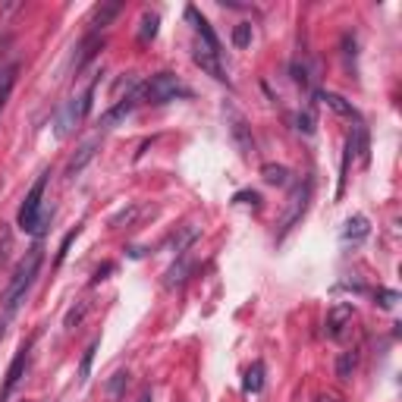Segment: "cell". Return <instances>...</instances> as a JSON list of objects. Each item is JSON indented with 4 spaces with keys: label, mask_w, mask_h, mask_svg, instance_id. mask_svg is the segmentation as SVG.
<instances>
[{
    "label": "cell",
    "mask_w": 402,
    "mask_h": 402,
    "mask_svg": "<svg viewBox=\"0 0 402 402\" xmlns=\"http://www.w3.org/2000/svg\"><path fill=\"white\" fill-rule=\"evenodd\" d=\"M41 261H45V248L35 246L25 252V258L19 261V268H16V274L10 276V286L3 289V298H0V305H3V314L7 318H13L16 308L25 302V292H29V286L35 283L38 270H41Z\"/></svg>",
    "instance_id": "6da1fadb"
},
{
    "label": "cell",
    "mask_w": 402,
    "mask_h": 402,
    "mask_svg": "<svg viewBox=\"0 0 402 402\" xmlns=\"http://www.w3.org/2000/svg\"><path fill=\"white\" fill-rule=\"evenodd\" d=\"M47 176H51V173H41V176L35 179V186L29 189V195H25V201H23V208H19V230L32 233V236H41V233L47 230V224H51V211L41 208Z\"/></svg>",
    "instance_id": "7a4b0ae2"
},
{
    "label": "cell",
    "mask_w": 402,
    "mask_h": 402,
    "mask_svg": "<svg viewBox=\"0 0 402 402\" xmlns=\"http://www.w3.org/2000/svg\"><path fill=\"white\" fill-rule=\"evenodd\" d=\"M135 95H139V101H145V104H170V101H176V97H192V88L182 85L179 75L157 73V75H151L148 82L139 85Z\"/></svg>",
    "instance_id": "3957f363"
},
{
    "label": "cell",
    "mask_w": 402,
    "mask_h": 402,
    "mask_svg": "<svg viewBox=\"0 0 402 402\" xmlns=\"http://www.w3.org/2000/svg\"><path fill=\"white\" fill-rule=\"evenodd\" d=\"M91 101H95V82L85 88L82 97H69L67 104L57 110V117H54V135H57V139H67V135L91 113Z\"/></svg>",
    "instance_id": "277c9868"
},
{
    "label": "cell",
    "mask_w": 402,
    "mask_h": 402,
    "mask_svg": "<svg viewBox=\"0 0 402 402\" xmlns=\"http://www.w3.org/2000/svg\"><path fill=\"white\" fill-rule=\"evenodd\" d=\"M308 198H311V182H296V186L289 189V198H286V208H283V217H280V236L283 233H289L292 226L302 220V214H305L308 208Z\"/></svg>",
    "instance_id": "5b68a950"
},
{
    "label": "cell",
    "mask_w": 402,
    "mask_h": 402,
    "mask_svg": "<svg viewBox=\"0 0 402 402\" xmlns=\"http://www.w3.org/2000/svg\"><path fill=\"white\" fill-rule=\"evenodd\" d=\"M224 117H226V126H230V139L233 145L239 148L242 157H252L255 151V139H252V126H248V119L236 110L233 104H224Z\"/></svg>",
    "instance_id": "8992f818"
},
{
    "label": "cell",
    "mask_w": 402,
    "mask_h": 402,
    "mask_svg": "<svg viewBox=\"0 0 402 402\" xmlns=\"http://www.w3.org/2000/svg\"><path fill=\"white\" fill-rule=\"evenodd\" d=\"M192 60H195V63H198V67L204 69L208 75H214L217 82H226L224 63H220V51H214V47H208L204 41H201V45L192 51Z\"/></svg>",
    "instance_id": "52a82bcc"
},
{
    "label": "cell",
    "mask_w": 402,
    "mask_h": 402,
    "mask_svg": "<svg viewBox=\"0 0 402 402\" xmlns=\"http://www.w3.org/2000/svg\"><path fill=\"white\" fill-rule=\"evenodd\" d=\"M352 318H355V308H352V302H336V305L327 311V320H324V333H327L330 340H336V336L343 333V327L349 324Z\"/></svg>",
    "instance_id": "ba28073f"
},
{
    "label": "cell",
    "mask_w": 402,
    "mask_h": 402,
    "mask_svg": "<svg viewBox=\"0 0 402 402\" xmlns=\"http://www.w3.org/2000/svg\"><path fill=\"white\" fill-rule=\"evenodd\" d=\"M135 104H139V95H126V97H119L117 104L110 107L107 113H101V129H117L119 123H126V117L135 110Z\"/></svg>",
    "instance_id": "9c48e42d"
},
{
    "label": "cell",
    "mask_w": 402,
    "mask_h": 402,
    "mask_svg": "<svg viewBox=\"0 0 402 402\" xmlns=\"http://www.w3.org/2000/svg\"><path fill=\"white\" fill-rule=\"evenodd\" d=\"M97 148H101V142H97V139L85 142L82 148H79L73 157H69V164H67V170H63V176H67V179H75V176H79V173L85 170V164H91V161H95Z\"/></svg>",
    "instance_id": "30bf717a"
},
{
    "label": "cell",
    "mask_w": 402,
    "mask_h": 402,
    "mask_svg": "<svg viewBox=\"0 0 402 402\" xmlns=\"http://www.w3.org/2000/svg\"><path fill=\"white\" fill-rule=\"evenodd\" d=\"M346 145H349L352 154H358V161L368 167V161H371V142H368V129L365 123H355L349 132V139H346Z\"/></svg>",
    "instance_id": "8fae6325"
},
{
    "label": "cell",
    "mask_w": 402,
    "mask_h": 402,
    "mask_svg": "<svg viewBox=\"0 0 402 402\" xmlns=\"http://www.w3.org/2000/svg\"><path fill=\"white\" fill-rule=\"evenodd\" d=\"M25 365H29V346H23V349L16 352V358H13V362H10L7 380H3V399H7V396L16 390V383L23 380V374H25Z\"/></svg>",
    "instance_id": "7c38bea8"
},
{
    "label": "cell",
    "mask_w": 402,
    "mask_h": 402,
    "mask_svg": "<svg viewBox=\"0 0 402 402\" xmlns=\"http://www.w3.org/2000/svg\"><path fill=\"white\" fill-rule=\"evenodd\" d=\"M318 101L327 104L330 110L340 113V117H349V119H355V123H362V117H358V110L352 107V101H346L343 95H336V91H318Z\"/></svg>",
    "instance_id": "4fadbf2b"
},
{
    "label": "cell",
    "mask_w": 402,
    "mask_h": 402,
    "mask_svg": "<svg viewBox=\"0 0 402 402\" xmlns=\"http://www.w3.org/2000/svg\"><path fill=\"white\" fill-rule=\"evenodd\" d=\"M186 19L195 25V32L201 35V41H204V45H208V47H214V51H220V41H217L214 29H211V23H208V19H204V16L198 13V10H195V7H189V10H186Z\"/></svg>",
    "instance_id": "5bb4252c"
},
{
    "label": "cell",
    "mask_w": 402,
    "mask_h": 402,
    "mask_svg": "<svg viewBox=\"0 0 402 402\" xmlns=\"http://www.w3.org/2000/svg\"><path fill=\"white\" fill-rule=\"evenodd\" d=\"M119 10H123V7H119L117 0H110V3H101V7L95 10V16H91V35H97L101 29H107V25H110L113 19L119 16Z\"/></svg>",
    "instance_id": "9a60e30c"
},
{
    "label": "cell",
    "mask_w": 402,
    "mask_h": 402,
    "mask_svg": "<svg viewBox=\"0 0 402 402\" xmlns=\"http://www.w3.org/2000/svg\"><path fill=\"white\" fill-rule=\"evenodd\" d=\"M192 270H195V261L189 258V255H179V261H176V264H173L170 270H167V280H164V286H167V289H173V286H179V283H182V280H186L189 274H192Z\"/></svg>",
    "instance_id": "2e32d148"
},
{
    "label": "cell",
    "mask_w": 402,
    "mask_h": 402,
    "mask_svg": "<svg viewBox=\"0 0 402 402\" xmlns=\"http://www.w3.org/2000/svg\"><path fill=\"white\" fill-rule=\"evenodd\" d=\"M261 176H264L268 186H289L292 182V173L283 164H264L261 167Z\"/></svg>",
    "instance_id": "e0dca14e"
},
{
    "label": "cell",
    "mask_w": 402,
    "mask_h": 402,
    "mask_svg": "<svg viewBox=\"0 0 402 402\" xmlns=\"http://www.w3.org/2000/svg\"><path fill=\"white\" fill-rule=\"evenodd\" d=\"M95 51H101V38H97V35H88L82 45H79V57L73 60V69H75V73H79V69H82L85 63L95 57Z\"/></svg>",
    "instance_id": "ac0fdd59"
},
{
    "label": "cell",
    "mask_w": 402,
    "mask_h": 402,
    "mask_svg": "<svg viewBox=\"0 0 402 402\" xmlns=\"http://www.w3.org/2000/svg\"><path fill=\"white\" fill-rule=\"evenodd\" d=\"M16 75H19V67H16V63H10V67L0 69V110L7 107V97H10V91H13V85H16Z\"/></svg>",
    "instance_id": "d6986e66"
},
{
    "label": "cell",
    "mask_w": 402,
    "mask_h": 402,
    "mask_svg": "<svg viewBox=\"0 0 402 402\" xmlns=\"http://www.w3.org/2000/svg\"><path fill=\"white\" fill-rule=\"evenodd\" d=\"M242 390H246V393H261V390H264V362H255V365L246 371Z\"/></svg>",
    "instance_id": "ffe728a7"
},
{
    "label": "cell",
    "mask_w": 402,
    "mask_h": 402,
    "mask_svg": "<svg viewBox=\"0 0 402 402\" xmlns=\"http://www.w3.org/2000/svg\"><path fill=\"white\" fill-rule=\"evenodd\" d=\"M126 387H129V371H117L110 380H107V399L119 402L123 396H126Z\"/></svg>",
    "instance_id": "44dd1931"
},
{
    "label": "cell",
    "mask_w": 402,
    "mask_h": 402,
    "mask_svg": "<svg viewBox=\"0 0 402 402\" xmlns=\"http://www.w3.org/2000/svg\"><path fill=\"white\" fill-rule=\"evenodd\" d=\"M368 236V217L365 214H355L346 220V230H343V239H365Z\"/></svg>",
    "instance_id": "7402d4cb"
},
{
    "label": "cell",
    "mask_w": 402,
    "mask_h": 402,
    "mask_svg": "<svg viewBox=\"0 0 402 402\" xmlns=\"http://www.w3.org/2000/svg\"><path fill=\"white\" fill-rule=\"evenodd\" d=\"M195 239H198V226H192V224H186V230L179 233V236H173V242H170V248L176 255H186V248L192 246Z\"/></svg>",
    "instance_id": "603a6c76"
},
{
    "label": "cell",
    "mask_w": 402,
    "mask_h": 402,
    "mask_svg": "<svg viewBox=\"0 0 402 402\" xmlns=\"http://www.w3.org/2000/svg\"><path fill=\"white\" fill-rule=\"evenodd\" d=\"M355 365H358V355H355V352H343V355L336 358V377H340V380H349L352 371H355Z\"/></svg>",
    "instance_id": "cb8c5ba5"
},
{
    "label": "cell",
    "mask_w": 402,
    "mask_h": 402,
    "mask_svg": "<svg viewBox=\"0 0 402 402\" xmlns=\"http://www.w3.org/2000/svg\"><path fill=\"white\" fill-rule=\"evenodd\" d=\"M97 346H101V343H97V340H91L88 349L82 352V362H79V380H82V383L91 377V365H95V352H97Z\"/></svg>",
    "instance_id": "d4e9b609"
},
{
    "label": "cell",
    "mask_w": 402,
    "mask_h": 402,
    "mask_svg": "<svg viewBox=\"0 0 402 402\" xmlns=\"http://www.w3.org/2000/svg\"><path fill=\"white\" fill-rule=\"evenodd\" d=\"M157 23H161L157 13H145L142 16V29H139V38H142V41H151V38L157 35Z\"/></svg>",
    "instance_id": "484cf974"
},
{
    "label": "cell",
    "mask_w": 402,
    "mask_h": 402,
    "mask_svg": "<svg viewBox=\"0 0 402 402\" xmlns=\"http://www.w3.org/2000/svg\"><path fill=\"white\" fill-rule=\"evenodd\" d=\"M233 45H236V47H248V45H252V25L239 23L236 29H233Z\"/></svg>",
    "instance_id": "4316f807"
},
{
    "label": "cell",
    "mask_w": 402,
    "mask_h": 402,
    "mask_svg": "<svg viewBox=\"0 0 402 402\" xmlns=\"http://www.w3.org/2000/svg\"><path fill=\"white\" fill-rule=\"evenodd\" d=\"M88 314V302H79V308H73V311L67 314V320H63V327L67 330H75L79 324H82V318Z\"/></svg>",
    "instance_id": "83f0119b"
},
{
    "label": "cell",
    "mask_w": 402,
    "mask_h": 402,
    "mask_svg": "<svg viewBox=\"0 0 402 402\" xmlns=\"http://www.w3.org/2000/svg\"><path fill=\"white\" fill-rule=\"evenodd\" d=\"M139 211H142V208H139V204H129V208L126 211H119V214L117 217H113V220H110V226H123V224H132V220H135V214H139Z\"/></svg>",
    "instance_id": "f1b7e54d"
},
{
    "label": "cell",
    "mask_w": 402,
    "mask_h": 402,
    "mask_svg": "<svg viewBox=\"0 0 402 402\" xmlns=\"http://www.w3.org/2000/svg\"><path fill=\"white\" fill-rule=\"evenodd\" d=\"M292 123H296V129H298V132H305V135H311L314 132V117H311V113H296V117H292Z\"/></svg>",
    "instance_id": "f546056e"
},
{
    "label": "cell",
    "mask_w": 402,
    "mask_h": 402,
    "mask_svg": "<svg viewBox=\"0 0 402 402\" xmlns=\"http://www.w3.org/2000/svg\"><path fill=\"white\" fill-rule=\"evenodd\" d=\"M10 248H13V236H10V226H0V264L10 258Z\"/></svg>",
    "instance_id": "4dcf8cb0"
},
{
    "label": "cell",
    "mask_w": 402,
    "mask_h": 402,
    "mask_svg": "<svg viewBox=\"0 0 402 402\" xmlns=\"http://www.w3.org/2000/svg\"><path fill=\"white\" fill-rule=\"evenodd\" d=\"M233 204H252V208H258L261 195L258 192H236V195H233Z\"/></svg>",
    "instance_id": "1f68e13d"
},
{
    "label": "cell",
    "mask_w": 402,
    "mask_h": 402,
    "mask_svg": "<svg viewBox=\"0 0 402 402\" xmlns=\"http://www.w3.org/2000/svg\"><path fill=\"white\" fill-rule=\"evenodd\" d=\"M377 302H380V308H393L396 302H399V292H393V289H377Z\"/></svg>",
    "instance_id": "d6a6232c"
},
{
    "label": "cell",
    "mask_w": 402,
    "mask_h": 402,
    "mask_svg": "<svg viewBox=\"0 0 402 402\" xmlns=\"http://www.w3.org/2000/svg\"><path fill=\"white\" fill-rule=\"evenodd\" d=\"M75 236H79V226H75L73 233H67V239H63V246H60V252H57V264H63V258H67V252H69V246H73Z\"/></svg>",
    "instance_id": "836d02e7"
},
{
    "label": "cell",
    "mask_w": 402,
    "mask_h": 402,
    "mask_svg": "<svg viewBox=\"0 0 402 402\" xmlns=\"http://www.w3.org/2000/svg\"><path fill=\"white\" fill-rule=\"evenodd\" d=\"M107 274H113V264H101V268L95 270V280H91V283H101V280H107Z\"/></svg>",
    "instance_id": "e575fe53"
},
{
    "label": "cell",
    "mask_w": 402,
    "mask_h": 402,
    "mask_svg": "<svg viewBox=\"0 0 402 402\" xmlns=\"http://www.w3.org/2000/svg\"><path fill=\"white\" fill-rule=\"evenodd\" d=\"M7 324H10V318L7 314H0V340H3V333H7Z\"/></svg>",
    "instance_id": "d590c367"
},
{
    "label": "cell",
    "mask_w": 402,
    "mask_h": 402,
    "mask_svg": "<svg viewBox=\"0 0 402 402\" xmlns=\"http://www.w3.org/2000/svg\"><path fill=\"white\" fill-rule=\"evenodd\" d=\"M139 402H151V390H145V393L139 396Z\"/></svg>",
    "instance_id": "8d00e7d4"
},
{
    "label": "cell",
    "mask_w": 402,
    "mask_h": 402,
    "mask_svg": "<svg viewBox=\"0 0 402 402\" xmlns=\"http://www.w3.org/2000/svg\"><path fill=\"white\" fill-rule=\"evenodd\" d=\"M318 402H336V399H333V396H320Z\"/></svg>",
    "instance_id": "74e56055"
}]
</instances>
